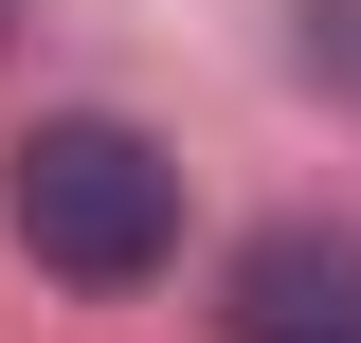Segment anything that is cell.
I'll return each instance as SVG.
<instances>
[{"label": "cell", "mask_w": 361, "mask_h": 343, "mask_svg": "<svg viewBox=\"0 0 361 343\" xmlns=\"http://www.w3.org/2000/svg\"><path fill=\"white\" fill-rule=\"evenodd\" d=\"M0 199H18V253H37L54 289H145V271L180 253V163L127 109H54Z\"/></svg>", "instance_id": "6da1fadb"}, {"label": "cell", "mask_w": 361, "mask_h": 343, "mask_svg": "<svg viewBox=\"0 0 361 343\" xmlns=\"http://www.w3.org/2000/svg\"><path fill=\"white\" fill-rule=\"evenodd\" d=\"M217 325H235V343H361V235H325V217H271L253 253H235Z\"/></svg>", "instance_id": "7a4b0ae2"}, {"label": "cell", "mask_w": 361, "mask_h": 343, "mask_svg": "<svg viewBox=\"0 0 361 343\" xmlns=\"http://www.w3.org/2000/svg\"><path fill=\"white\" fill-rule=\"evenodd\" d=\"M307 73H343V90H361V0H307Z\"/></svg>", "instance_id": "3957f363"}]
</instances>
